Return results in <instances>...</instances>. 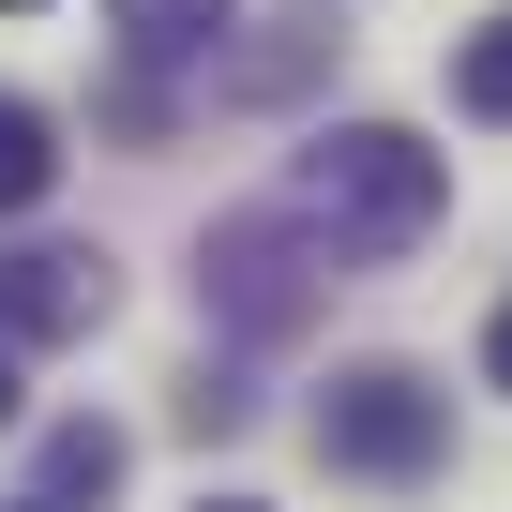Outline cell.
<instances>
[{"mask_svg": "<svg viewBox=\"0 0 512 512\" xmlns=\"http://www.w3.org/2000/svg\"><path fill=\"white\" fill-rule=\"evenodd\" d=\"M106 482H121V422H61V437H46V497L76 512V497H106Z\"/></svg>", "mask_w": 512, "mask_h": 512, "instance_id": "8", "label": "cell"}, {"mask_svg": "<svg viewBox=\"0 0 512 512\" xmlns=\"http://www.w3.org/2000/svg\"><path fill=\"white\" fill-rule=\"evenodd\" d=\"M332 61H347V31H332V16H256V46L226 61V91H241V106H287V91H302V76H332Z\"/></svg>", "mask_w": 512, "mask_h": 512, "instance_id": "5", "label": "cell"}, {"mask_svg": "<svg viewBox=\"0 0 512 512\" xmlns=\"http://www.w3.org/2000/svg\"><path fill=\"white\" fill-rule=\"evenodd\" d=\"M317 287H332V241L302 226V211H226L211 241H196V302L226 317V332H302L317 317Z\"/></svg>", "mask_w": 512, "mask_h": 512, "instance_id": "3", "label": "cell"}, {"mask_svg": "<svg viewBox=\"0 0 512 512\" xmlns=\"http://www.w3.org/2000/svg\"><path fill=\"white\" fill-rule=\"evenodd\" d=\"M0 16H46V0H0Z\"/></svg>", "mask_w": 512, "mask_h": 512, "instance_id": "14", "label": "cell"}, {"mask_svg": "<svg viewBox=\"0 0 512 512\" xmlns=\"http://www.w3.org/2000/svg\"><path fill=\"white\" fill-rule=\"evenodd\" d=\"M106 302H121V272L91 241H16L0 256V347H76V332H106Z\"/></svg>", "mask_w": 512, "mask_h": 512, "instance_id": "4", "label": "cell"}, {"mask_svg": "<svg viewBox=\"0 0 512 512\" xmlns=\"http://www.w3.org/2000/svg\"><path fill=\"white\" fill-rule=\"evenodd\" d=\"M181 422H196V437H241V422H256V392H241V377H196V392H181Z\"/></svg>", "mask_w": 512, "mask_h": 512, "instance_id": "10", "label": "cell"}, {"mask_svg": "<svg viewBox=\"0 0 512 512\" xmlns=\"http://www.w3.org/2000/svg\"><path fill=\"white\" fill-rule=\"evenodd\" d=\"M211 512H272V497H211Z\"/></svg>", "mask_w": 512, "mask_h": 512, "instance_id": "13", "label": "cell"}, {"mask_svg": "<svg viewBox=\"0 0 512 512\" xmlns=\"http://www.w3.org/2000/svg\"><path fill=\"white\" fill-rule=\"evenodd\" d=\"M16 512H61V497H16Z\"/></svg>", "mask_w": 512, "mask_h": 512, "instance_id": "15", "label": "cell"}, {"mask_svg": "<svg viewBox=\"0 0 512 512\" xmlns=\"http://www.w3.org/2000/svg\"><path fill=\"white\" fill-rule=\"evenodd\" d=\"M287 211L332 241V256H407L437 211H452V166L407 136V121H332L317 151H302V181H287Z\"/></svg>", "mask_w": 512, "mask_h": 512, "instance_id": "1", "label": "cell"}, {"mask_svg": "<svg viewBox=\"0 0 512 512\" xmlns=\"http://www.w3.org/2000/svg\"><path fill=\"white\" fill-rule=\"evenodd\" d=\"M61 196V121L31 91H0V211H46Z\"/></svg>", "mask_w": 512, "mask_h": 512, "instance_id": "7", "label": "cell"}, {"mask_svg": "<svg viewBox=\"0 0 512 512\" xmlns=\"http://www.w3.org/2000/svg\"><path fill=\"white\" fill-rule=\"evenodd\" d=\"M452 106H467V121H512V16H482V31L452 46Z\"/></svg>", "mask_w": 512, "mask_h": 512, "instance_id": "9", "label": "cell"}, {"mask_svg": "<svg viewBox=\"0 0 512 512\" xmlns=\"http://www.w3.org/2000/svg\"><path fill=\"white\" fill-rule=\"evenodd\" d=\"M0 422H16V347H0Z\"/></svg>", "mask_w": 512, "mask_h": 512, "instance_id": "12", "label": "cell"}, {"mask_svg": "<svg viewBox=\"0 0 512 512\" xmlns=\"http://www.w3.org/2000/svg\"><path fill=\"white\" fill-rule=\"evenodd\" d=\"M106 31H121L136 61H196L211 31H241V0H106Z\"/></svg>", "mask_w": 512, "mask_h": 512, "instance_id": "6", "label": "cell"}, {"mask_svg": "<svg viewBox=\"0 0 512 512\" xmlns=\"http://www.w3.org/2000/svg\"><path fill=\"white\" fill-rule=\"evenodd\" d=\"M317 452H332L347 482H437V467H452V392H437L422 362H347V377L317 392Z\"/></svg>", "mask_w": 512, "mask_h": 512, "instance_id": "2", "label": "cell"}, {"mask_svg": "<svg viewBox=\"0 0 512 512\" xmlns=\"http://www.w3.org/2000/svg\"><path fill=\"white\" fill-rule=\"evenodd\" d=\"M482 377H497V392H512V302H497V317H482Z\"/></svg>", "mask_w": 512, "mask_h": 512, "instance_id": "11", "label": "cell"}]
</instances>
